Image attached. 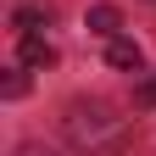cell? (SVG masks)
<instances>
[{"instance_id": "1", "label": "cell", "mask_w": 156, "mask_h": 156, "mask_svg": "<svg viewBox=\"0 0 156 156\" xmlns=\"http://www.w3.org/2000/svg\"><path fill=\"white\" fill-rule=\"evenodd\" d=\"M67 140L89 156H123L128 145V117H117L106 101H73L67 106Z\"/></svg>"}, {"instance_id": "5", "label": "cell", "mask_w": 156, "mask_h": 156, "mask_svg": "<svg viewBox=\"0 0 156 156\" xmlns=\"http://www.w3.org/2000/svg\"><path fill=\"white\" fill-rule=\"evenodd\" d=\"M45 6H17V28H23V34H39V23H45Z\"/></svg>"}, {"instance_id": "2", "label": "cell", "mask_w": 156, "mask_h": 156, "mask_svg": "<svg viewBox=\"0 0 156 156\" xmlns=\"http://www.w3.org/2000/svg\"><path fill=\"white\" fill-rule=\"evenodd\" d=\"M106 62H112V67H123V73H140V67H145V50L134 45V39L112 34V39H106Z\"/></svg>"}, {"instance_id": "4", "label": "cell", "mask_w": 156, "mask_h": 156, "mask_svg": "<svg viewBox=\"0 0 156 156\" xmlns=\"http://www.w3.org/2000/svg\"><path fill=\"white\" fill-rule=\"evenodd\" d=\"M89 28L101 39H112L117 28H123V11H117V6H89Z\"/></svg>"}, {"instance_id": "3", "label": "cell", "mask_w": 156, "mask_h": 156, "mask_svg": "<svg viewBox=\"0 0 156 156\" xmlns=\"http://www.w3.org/2000/svg\"><path fill=\"white\" fill-rule=\"evenodd\" d=\"M17 56H23V67H50V62H56V50H50L39 34H23V50H17Z\"/></svg>"}, {"instance_id": "8", "label": "cell", "mask_w": 156, "mask_h": 156, "mask_svg": "<svg viewBox=\"0 0 156 156\" xmlns=\"http://www.w3.org/2000/svg\"><path fill=\"white\" fill-rule=\"evenodd\" d=\"M17 156H56V151H45V145H23Z\"/></svg>"}, {"instance_id": "6", "label": "cell", "mask_w": 156, "mask_h": 156, "mask_svg": "<svg viewBox=\"0 0 156 156\" xmlns=\"http://www.w3.org/2000/svg\"><path fill=\"white\" fill-rule=\"evenodd\" d=\"M23 89H28V78H23V73L11 67V73H6V95H11V101H17V95H23Z\"/></svg>"}, {"instance_id": "7", "label": "cell", "mask_w": 156, "mask_h": 156, "mask_svg": "<svg viewBox=\"0 0 156 156\" xmlns=\"http://www.w3.org/2000/svg\"><path fill=\"white\" fill-rule=\"evenodd\" d=\"M140 106H156V78H145V89H140Z\"/></svg>"}]
</instances>
